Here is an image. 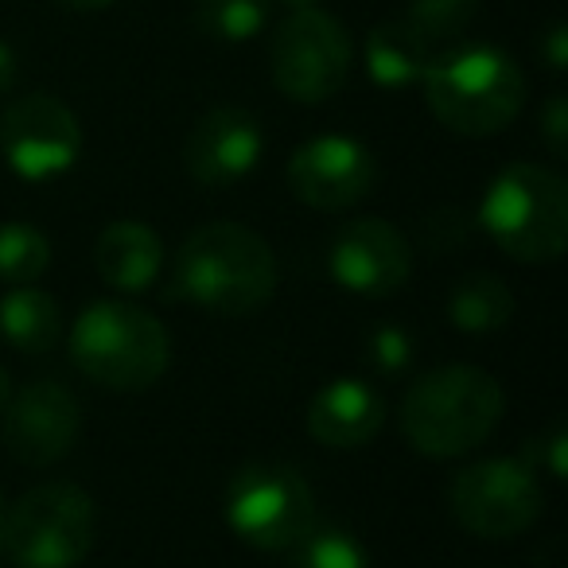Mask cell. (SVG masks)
<instances>
[{
	"mask_svg": "<svg viewBox=\"0 0 568 568\" xmlns=\"http://www.w3.org/2000/svg\"><path fill=\"white\" fill-rule=\"evenodd\" d=\"M175 293L214 316H253L276 293V257L257 230L242 222H206L183 242Z\"/></svg>",
	"mask_w": 568,
	"mask_h": 568,
	"instance_id": "cell-1",
	"label": "cell"
},
{
	"mask_svg": "<svg viewBox=\"0 0 568 568\" xmlns=\"http://www.w3.org/2000/svg\"><path fill=\"white\" fill-rule=\"evenodd\" d=\"M503 386L475 366H440L413 382L402 405V428L420 456L452 459L479 448L503 417Z\"/></svg>",
	"mask_w": 568,
	"mask_h": 568,
	"instance_id": "cell-2",
	"label": "cell"
},
{
	"mask_svg": "<svg viewBox=\"0 0 568 568\" xmlns=\"http://www.w3.org/2000/svg\"><path fill=\"white\" fill-rule=\"evenodd\" d=\"M433 118L459 136H490L526 105V79L498 48H444L425 71Z\"/></svg>",
	"mask_w": 568,
	"mask_h": 568,
	"instance_id": "cell-3",
	"label": "cell"
},
{
	"mask_svg": "<svg viewBox=\"0 0 568 568\" xmlns=\"http://www.w3.org/2000/svg\"><path fill=\"white\" fill-rule=\"evenodd\" d=\"M479 226L521 265L557 261L568 245V187L557 172L510 164L495 175L479 206Z\"/></svg>",
	"mask_w": 568,
	"mask_h": 568,
	"instance_id": "cell-4",
	"label": "cell"
},
{
	"mask_svg": "<svg viewBox=\"0 0 568 568\" xmlns=\"http://www.w3.org/2000/svg\"><path fill=\"white\" fill-rule=\"evenodd\" d=\"M71 358L90 382L105 389H149L172 363V339L152 312L105 301L79 316Z\"/></svg>",
	"mask_w": 568,
	"mask_h": 568,
	"instance_id": "cell-5",
	"label": "cell"
},
{
	"mask_svg": "<svg viewBox=\"0 0 568 568\" xmlns=\"http://www.w3.org/2000/svg\"><path fill=\"white\" fill-rule=\"evenodd\" d=\"M0 545L17 568H74L94 545V503L74 483L32 487L4 514Z\"/></svg>",
	"mask_w": 568,
	"mask_h": 568,
	"instance_id": "cell-6",
	"label": "cell"
},
{
	"mask_svg": "<svg viewBox=\"0 0 568 568\" xmlns=\"http://www.w3.org/2000/svg\"><path fill=\"white\" fill-rule=\"evenodd\" d=\"M355 48L332 12L296 9L273 36V82L284 98L320 105L335 98L351 79Z\"/></svg>",
	"mask_w": 568,
	"mask_h": 568,
	"instance_id": "cell-7",
	"label": "cell"
},
{
	"mask_svg": "<svg viewBox=\"0 0 568 568\" xmlns=\"http://www.w3.org/2000/svg\"><path fill=\"white\" fill-rule=\"evenodd\" d=\"M226 521L242 541L257 549H293L316 529V498L308 483L288 467L253 464L230 479Z\"/></svg>",
	"mask_w": 568,
	"mask_h": 568,
	"instance_id": "cell-8",
	"label": "cell"
},
{
	"mask_svg": "<svg viewBox=\"0 0 568 568\" xmlns=\"http://www.w3.org/2000/svg\"><path fill=\"white\" fill-rule=\"evenodd\" d=\"M541 487L534 471L514 459H483L456 475L452 483V514L475 537L503 541L518 537L541 514Z\"/></svg>",
	"mask_w": 568,
	"mask_h": 568,
	"instance_id": "cell-9",
	"label": "cell"
},
{
	"mask_svg": "<svg viewBox=\"0 0 568 568\" xmlns=\"http://www.w3.org/2000/svg\"><path fill=\"white\" fill-rule=\"evenodd\" d=\"M0 152L24 180H55L82 152L79 118L51 94H28L0 113Z\"/></svg>",
	"mask_w": 568,
	"mask_h": 568,
	"instance_id": "cell-10",
	"label": "cell"
},
{
	"mask_svg": "<svg viewBox=\"0 0 568 568\" xmlns=\"http://www.w3.org/2000/svg\"><path fill=\"white\" fill-rule=\"evenodd\" d=\"M374 180H378V164L371 149L339 133L301 144L288 160V187L304 206H316V211H347L363 203L374 191Z\"/></svg>",
	"mask_w": 568,
	"mask_h": 568,
	"instance_id": "cell-11",
	"label": "cell"
},
{
	"mask_svg": "<svg viewBox=\"0 0 568 568\" xmlns=\"http://www.w3.org/2000/svg\"><path fill=\"white\" fill-rule=\"evenodd\" d=\"M79 402L59 382H32L4 405V444L12 459L28 467H48L63 459L79 440Z\"/></svg>",
	"mask_w": 568,
	"mask_h": 568,
	"instance_id": "cell-12",
	"label": "cell"
},
{
	"mask_svg": "<svg viewBox=\"0 0 568 568\" xmlns=\"http://www.w3.org/2000/svg\"><path fill=\"white\" fill-rule=\"evenodd\" d=\"M332 273L351 293L394 296L413 273V250L394 222L355 219L335 234Z\"/></svg>",
	"mask_w": 568,
	"mask_h": 568,
	"instance_id": "cell-13",
	"label": "cell"
},
{
	"mask_svg": "<svg viewBox=\"0 0 568 568\" xmlns=\"http://www.w3.org/2000/svg\"><path fill=\"white\" fill-rule=\"evenodd\" d=\"M261 125L242 105H219L203 113L183 144V164L206 187H226L253 172L261 160Z\"/></svg>",
	"mask_w": 568,
	"mask_h": 568,
	"instance_id": "cell-14",
	"label": "cell"
},
{
	"mask_svg": "<svg viewBox=\"0 0 568 568\" xmlns=\"http://www.w3.org/2000/svg\"><path fill=\"white\" fill-rule=\"evenodd\" d=\"M386 425V402L366 382L335 378L312 397L308 433L327 448H363Z\"/></svg>",
	"mask_w": 568,
	"mask_h": 568,
	"instance_id": "cell-15",
	"label": "cell"
},
{
	"mask_svg": "<svg viewBox=\"0 0 568 568\" xmlns=\"http://www.w3.org/2000/svg\"><path fill=\"white\" fill-rule=\"evenodd\" d=\"M98 273L105 284L121 288V293H141L164 268V245H160L156 230L144 222H113L98 237Z\"/></svg>",
	"mask_w": 568,
	"mask_h": 568,
	"instance_id": "cell-16",
	"label": "cell"
},
{
	"mask_svg": "<svg viewBox=\"0 0 568 568\" xmlns=\"http://www.w3.org/2000/svg\"><path fill=\"white\" fill-rule=\"evenodd\" d=\"M440 51L409 24V20H389L378 24L366 40V71L382 90H402L425 79V71L433 67V59Z\"/></svg>",
	"mask_w": 568,
	"mask_h": 568,
	"instance_id": "cell-17",
	"label": "cell"
},
{
	"mask_svg": "<svg viewBox=\"0 0 568 568\" xmlns=\"http://www.w3.org/2000/svg\"><path fill=\"white\" fill-rule=\"evenodd\" d=\"M0 332L24 355H48L63 335L59 304L40 288H17L0 301Z\"/></svg>",
	"mask_w": 568,
	"mask_h": 568,
	"instance_id": "cell-18",
	"label": "cell"
},
{
	"mask_svg": "<svg viewBox=\"0 0 568 568\" xmlns=\"http://www.w3.org/2000/svg\"><path fill=\"white\" fill-rule=\"evenodd\" d=\"M448 316L459 332L467 335H487L510 324L514 316V296L498 276L490 273H471L452 288Z\"/></svg>",
	"mask_w": 568,
	"mask_h": 568,
	"instance_id": "cell-19",
	"label": "cell"
},
{
	"mask_svg": "<svg viewBox=\"0 0 568 568\" xmlns=\"http://www.w3.org/2000/svg\"><path fill=\"white\" fill-rule=\"evenodd\" d=\"M273 0H195V28L211 40L245 43L268 24Z\"/></svg>",
	"mask_w": 568,
	"mask_h": 568,
	"instance_id": "cell-20",
	"label": "cell"
},
{
	"mask_svg": "<svg viewBox=\"0 0 568 568\" xmlns=\"http://www.w3.org/2000/svg\"><path fill=\"white\" fill-rule=\"evenodd\" d=\"M475 17H479V0H409V9H405V20L436 51L452 48Z\"/></svg>",
	"mask_w": 568,
	"mask_h": 568,
	"instance_id": "cell-21",
	"label": "cell"
},
{
	"mask_svg": "<svg viewBox=\"0 0 568 568\" xmlns=\"http://www.w3.org/2000/svg\"><path fill=\"white\" fill-rule=\"evenodd\" d=\"M51 261V245L28 222H9L0 226V281H36V276L48 268Z\"/></svg>",
	"mask_w": 568,
	"mask_h": 568,
	"instance_id": "cell-22",
	"label": "cell"
},
{
	"mask_svg": "<svg viewBox=\"0 0 568 568\" xmlns=\"http://www.w3.org/2000/svg\"><path fill=\"white\" fill-rule=\"evenodd\" d=\"M293 549L296 568H371L366 549L343 529H312Z\"/></svg>",
	"mask_w": 568,
	"mask_h": 568,
	"instance_id": "cell-23",
	"label": "cell"
},
{
	"mask_svg": "<svg viewBox=\"0 0 568 568\" xmlns=\"http://www.w3.org/2000/svg\"><path fill=\"white\" fill-rule=\"evenodd\" d=\"M366 358H371L374 371L382 374H402L405 366L413 363V339L402 332V327H374L371 339H366Z\"/></svg>",
	"mask_w": 568,
	"mask_h": 568,
	"instance_id": "cell-24",
	"label": "cell"
},
{
	"mask_svg": "<svg viewBox=\"0 0 568 568\" xmlns=\"http://www.w3.org/2000/svg\"><path fill=\"white\" fill-rule=\"evenodd\" d=\"M541 133L552 156H568V102L565 98H549L541 113Z\"/></svg>",
	"mask_w": 568,
	"mask_h": 568,
	"instance_id": "cell-25",
	"label": "cell"
},
{
	"mask_svg": "<svg viewBox=\"0 0 568 568\" xmlns=\"http://www.w3.org/2000/svg\"><path fill=\"white\" fill-rule=\"evenodd\" d=\"M541 452L549 456V471L560 479V475H565V452H568V433H565V425L552 428L549 440L541 444Z\"/></svg>",
	"mask_w": 568,
	"mask_h": 568,
	"instance_id": "cell-26",
	"label": "cell"
},
{
	"mask_svg": "<svg viewBox=\"0 0 568 568\" xmlns=\"http://www.w3.org/2000/svg\"><path fill=\"white\" fill-rule=\"evenodd\" d=\"M17 74H20V63H17V51L9 43L0 40V94H9L17 87Z\"/></svg>",
	"mask_w": 568,
	"mask_h": 568,
	"instance_id": "cell-27",
	"label": "cell"
},
{
	"mask_svg": "<svg viewBox=\"0 0 568 568\" xmlns=\"http://www.w3.org/2000/svg\"><path fill=\"white\" fill-rule=\"evenodd\" d=\"M545 51H549V63L557 67H565V59H568V48H565V28L560 24H552L549 28V43H545Z\"/></svg>",
	"mask_w": 568,
	"mask_h": 568,
	"instance_id": "cell-28",
	"label": "cell"
},
{
	"mask_svg": "<svg viewBox=\"0 0 568 568\" xmlns=\"http://www.w3.org/2000/svg\"><path fill=\"white\" fill-rule=\"evenodd\" d=\"M59 4H67V9H79V12H98V9H110V4H118V0H59Z\"/></svg>",
	"mask_w": 568,
	"mask_h": 568,
	"instance_id": "cell-29",
	"label": "cell"
},
{
	"mask_svg": "<svg viewBox=\"0 0 568 568\" xmlns=\"http://www.w3.org/2000/svg\"><path fill=\"white\" fill-rule=\"evenodd\" d=\"M9 397H12V378H9V371L0 366V409L9 405Z\"/></svg>",
	"mask_w": 568,
	"mask_h": 568,
	"instance_id": "cell-30",
	"label": "cell"
},
{
	"mask_svg": "<svg viewBox=\"0 0 568 568\" xmlns=\"http://www.w3.org/2000/svg\"><path fill=\"white\" fill-rule=\"evenodd\" d=\"M284 4H288V9H316L320 0H284Z\"/></svg>",
	"mask_w": 568,
	"mask_h": 568,
	"instance_id": "cell-31",
	"label": "cell"
},
{
	"mask_svg": "<svg viewBox=\"0 0 568 568\" xmlns=\"http://www.w3.org/2000/svg\"><path fill=\"white\" fill-rule=\"evenodd\" d=\"M0 529H4V514H0ZM0 552H4V545H0Z\"/></svg>",
	"mask_w": 568,
	"mask_h": 568,
	"instance_id": "cell-32",
	"label": "cell"
}]
</instances>
